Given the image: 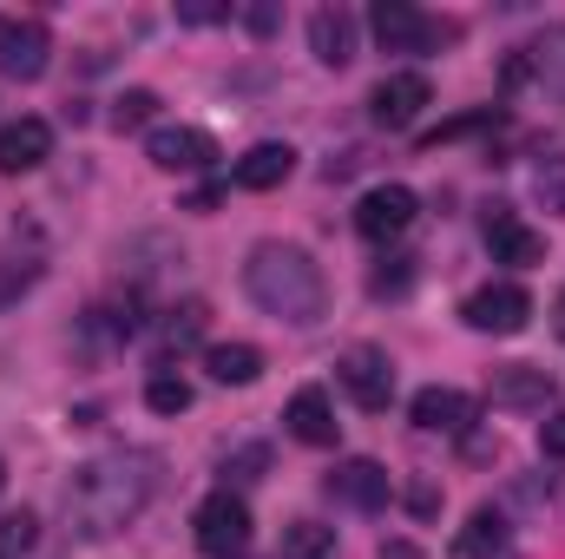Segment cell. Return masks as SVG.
Listing matches in <instances>:
<instances>
[{"mask_svg": "<svg viewBox=\"0 0 565 559\" xmlns=\"http://www.w3.org/2000/svg\"><path fill=\"white\" fill-rule=\"evenodd\" d=\"M289 171H296V151L277 145V139H264V145H250V151L231 165V184H237V191H277Z\"/></svg>", "mask_w": 565, "mask_h": 559, "instance_id": "obj_17", "label": "cell"}, {"mask_svg": "<svg viewBox=\"0 0 565 559\" xmlns=\"http://www.w3.org/2000/svg\"><path fill=\"white\" fill-rule=\"evenodd\" d=\"M33 540H40V520L33 514H7L0 520V553H26Z\"/></svg>", "mask_w": 565, "mask_h": 559, "instance_id": "obj_28", "label": "cell"}, {"mask_svg": "<svg viewBox=\"0 0 565 559\" xmlns=\"http://www.w3.org/2000/svg\"><path fill=\"white\" fill-rule=\"evenodd\" d=\"M540 447H546L553 461H565V409H559V415H546V428H540Z\"/></svg>", "mask_w": 565, "mask_h": 559, "instance_id": "obj_30", "label": "cell"}, {"mask_svg": "<svg viewBox=\"0 0 565 559\" xmlns=\"http://www.w3.org/2000/svg\"><path fill=\"white\" fill-rule=\"evenodd\" d=\"M415 191L408 184H375L362 204H355V231L369 238V244H388V238H402L408 224H415Z\"/></svg>", "mask_w": 565, "mask_h": 559, "instance_id": "obj_8", "label": "cell"}, {"mask_svg": "<svg viewBox=\"0 0 565 559\" xmlns=\"http://www.w3.org/2000/svg\"><path fill=\"white\" fill-rule=\"evenodd\" d=\"M0 487H7V467H0Z\"/></svg>", "mask_w": 565, "mask_h": 559, "instance_id": "obj_33", "label": "cell"}, {"mask_svg": "<svg viewBox=\"0 0 565 559\" xmlns=\"http://www.w3.org/2000/svg\"><path fill=\"white\" fill-rule=\"evenodd\" d=\"M158 494V454L151 447H113L73 467L66 481V520L79 540H113L139 520Z\"/></svg>", "mask_w": 565, "mask_h": 559, "instance_id": "obj_1", "label": "cell"}, {"mask_svg": "<svg viewBox=\"0 0 565 559\" xmlns=\"http://www.w3.org/2000/svg\"><path fill=\"white\" fill-rule=\"evenodd\" d=\"M244 289L264 316L277 323H296L309 329L322 309H329V283H322V264L302 251V244H282V238H264L250 257H244Z\"/></svg>", "mask_w": 565, "mask_h": 559, "instance_id": "obj_2", "label": "cell"}, {"mask_svg": "<svg viewBox=\"0 0 565 559\" xmlns=\"http://www.w3.org/2000/svg\"><path fill=\"white\" fill-rule=\"evenodd\" d=\"M369 27H375V40H382L388 53H422L434 40H454V33H460V27L427 20L422 7H408V0H382V7L369 13Z\"/></svg>", "mask_w": 565, "mask_h": 559, "instance_id": "obj_7", "label": "cell"}, {"mask_svg": "<svg viewBox=\"0 0 565 559\" xmlns=\"http://www.w3.org/2000/svg\"><path fill=\"white\" fill-rule=\"evenodd\" d=\"M553 329H559V342H565V289H559V303H553Z\"/></svg>", "mask_w": 565, "mask_h": 559, "instance_id": "obj_32", "label": "cell"}, {"mask_svg": "<svg viewBox=\"0 0 565 559\" xmlns=\"http://www.w3.org/2000/svg\"><path fill=\"white\" fill-rule=\"evenodd\" d=\"M282 559H335V527H322V520L282 527Z\"/></svg>", "mask_w": 565, "mask_h": 559, "instance_id": "obj_22", "label": "cell"}, {"mask_svg": "<svg viewBox=\"0 0 565 559\" xmlns=\"http://www.w3.org/2000/svg\"><path fill=\"white\" fill-rule=\"evenodd\" d=\"M145 158H151L158 171H211V165H217V139L198 133V126H158V133L145 139Z\"/></svg>", "mask_w": 565, "mask_h": 559, "instance_id": "obj_10", "label": "cell"}, {"mask_svg": "<svg viewBox=\"0 0 565 559\" xmlns=\"http://www.w3.org/2000/svg\"><path fill=\"white\" fill-rule=\"evenodd\" d=\"M553 369H540V362H500L493 376H487V402L493 409H546L553 402Z\"/></svg>", "mask_w": 565, "mask_h": 559, "instance_id": "obj_11", "label": "cell"}, {"mask_svg": "<svg viewBox=\"0 0 565 559\" xmlns=\"http://www.w3.org/2000/svg\"><path fill=\"white\" fill-rule=\"evenodd\" d=\"M0 559H7V553H0Z\"/></svg>", "mask_w": 565, "mask_h": 559, "instance_id": "obj_34", "label": "cell"}, {"mask_svg": "<svg viewBox=\"0 0 565 559\" xmlns=\"http://www.w3.org/2000/svg\"><path fill=\"white\" fill-rule=\"evenodd\" d=\"M53 66V33L46 20H0V80L33 86Z\"/></svg>", "mask_w": 565, "mask_h": 559, "instance_id": "obj_5", "label": "cell"}, {"mask_svg": "<svg viewBox=\"0 0 565 559\" xmlns=\"http://www.w3.org/2000/svg\"><path fill=\"white\" fill-rule=\"evenodd\" d=\"M460 316H467V329H480V336H520L526 316H533V296H526L520 283H480V289L460 303Z\"/></svg>", "mask_w": 565, "mask_h": 559, "instance_id": "obj_4", "label": "cell"}, {"mask_svg": "<svg viewBox=\"0 0 565 559\" xmlns=\"http://www.w3.org/2000/svg\"><path fill=\"white\" fill-rule=\"evenodd\" d=\"M53 151V126L46 119H7L0 126V171L20 178V171H40Z\"/></svg>", "mask_w": 565, "mask_h": 559, "instance_id": "obj_16", "label": "cell"}, {"mask_svg": "<svg viewBox=\"0 0 565 559\" xmlns=\"http://www.w3.org/2000/svg\"><path fill=\"white\" fill-rule=\"evenodd\" d=\"M191 527H198V547H204L211 559H231V553H244V547H250V507H244L231 487H224V494H211V500L198 507V520H191Z\"/></svg>", "mask_w": 565, "mask_h": 559, "instance_id": "obj_6", "label": "cell"}, {"mask_svg": "<svg viewBox=\"0 0 565 559\" xmlns=\"http://www.w3.org/2000/svg\"><path fill=\"white\" fill-rule=\"evenodd\" d=\"M151 113H158V93H145V86H132V93L119 99L113 126H119V133H132V126H145V119H151Z\"/></svg>", "mask_w": 565, "mask_h": 559, "instance_id": "obj_27", "label": "cell"}, {"mask_svg": "<svg viewBox=\"0 0 565 559\" xmlns=\"http://www.w3.org/2000/svg\"><path fill=\"white\" fill-rule=\"evenodd\" d=\"M282 428L302 441V447H335V402H329V389H296L289 395V409H282Z\"/></svg>", "mask_w": 565, "mask_h": 559, "instance_id": "obj_15", "label": "cell"}, {"mask_svg": "<svg viewBox=\"0 0 565 559\" xmlns=\"http://www.w3.org/2000/svg\"><path fill=\"white\" fill-rule=\"evenodd\" d=\"M329 494L335 500H349V507H362V514H375V507H388L395 500V481H388V467L382 461H342L335 474H329Z\"/></svg>", "mask_w": 565, "mask_h": 559, "instance_id": "obj_14", "label": "cell"}, {"mask_svg": "<svg viewBox=\"0 0 565 559\" xmlns=\"http://www.w3.org/2000/svg\"><path fill=\"white\" fill-rule=\"evenodd\" d=\"M487 251H493V264H513V271H533L540 257H546V238L533 231V224H520L513 211H487Z\"/></svg>", "mask_w": 565, "mask_h": 559, "instance_id": "obj_13", "label": "cell"}, {"mask_svg": "<svg viewBox=\"0 0 565 559\" xmlns=\"http://www.w3.org/2000/svg\"><path fill=\"white\" fill-rule=\"evenodd\" d=\"M427 99H434L427 73H388V80L369 93V113H375V126H388V133H408V126L427 113Z\"/></svg>", "mask_w": 565, "mask_h": 559, "instance_id": "obj_9", "label": "cell"}, {"mask_svg": "<svg viewBox=\"0 0 565 559\" xmlns=\"http://www.w3.org/2000/svg\"><path fill=\"white\" fill-rule=\"evenodd\" d=\"M415 428L422 434H467L473 421H480V402L467 395V389H447V382H427L422 395H415Z\"/></svg>", "mask_w": 565, "mask_h": 559, "instance_id": "obj_12", "label": "cell"}, {"mask_svg": "<svg viewBox=\"0 0 565 559\" xmlns=\"http://www.w3.org/2000/svg\"><path fill=\"white\" fill-rule=\"evenodd\" d=\"M204 323H211V309L191 296V303H178V309H164V323H158V349L164 356H184V349H198L204 342Z\"/></svg>", "mask_w": 565, "mask_h": 559, "instance_id": "obj_21", "label": "cell"}, {"mask_svg": "<svg viewBox=\"0 0 565 559\" xmlns=\"http://www.w3.org/2000/svg\"><path fill=\"white\" fill-rule=\"evenodd\" d=\"M335 382H342V389H349V402H355V409H369V415H382V409L395 402V362H388V349H375V342L342 349Z\"/></svg>", "mask_w": 565, "mask_h": 559, "instance_id": "obj_3", "label": "cell"}, {"mask_svg": "<svg viewBox=\"0 0 565 559\" xmlns=\"http://www.w3.org/2000/svg\"><path fill=\"white\" fill-rule=\"evenodd\" d=\"M33 283H40V257H0V309L20 303Z\"/></svg>", "mask_w": 565, "mask_h": 559, "instance_id": "obj_25", "label": "cell"}, {"mask_svg": "<svg viewBox=\"0 0 565 559\" xmlns=\"http://www.w3.org/2000/svg\"><path fill=\"white\" fill-rule=\"evenodd\" d=\"M204 369H211V382H224V389H250V382L264 376V349H257V342H211V349H204Z\"/></svg>", "mask_w": 565, "mask_h": 559, "instance_id": "obj_19", "label": "cell"}, {"mask_svg": "<svg viewBox=\"0 0 565 559\" xmlns=\"http://www.w3.org/2000/svg\"><path fill=\"white\" fill-rule=\"evenodd\" d=\"M309 46L322 66H349L355 60V13L349 7H316L309 13Z\"/></svg>", "mask_w": 565, "mask_h": 559, "instance_id": "obj_18", "label": "cell"}, {"mask_svg": "<svg viewBox=\"0 0 565 559\" xmlns=\"http://www.w3.org/2000/svg\"><path fill=\"white\" fill-rule=\"evenodd\" d=\"M533 198H540L553 218H565V158H559V151L533 165Z\"/></svg>", "mask_w": 565, "mask_h": 559, "instance_id": "obj_24", "label": "cell"}, {"mask_svg": "<svg viewBox=\"0 0 565 559\" xmlns=\"http://www.w3.org/2000/svg\"><path fill=\"white\" fill-rule=\"evenodd\" d=\"M408 507H415V514H434V507H440V494H434L427 481H415V487H408Z\"/></svg>", "mask_w": 565, "mask_h": 559, "instance_id": "obj_31", "label": "cell"}, {"mask_svg": "<svg viewBox=\"0 0 565 559\" xmlns=\"http://www.w3.org/2000/svg\"><path fill=\"white\" fill-rule=\"evenodd\" d=\"M264 467H270V447H257V441H250V447H231V454H224V481H257Z\"/></svg>", "mask_w": 565, "mask_h": 559, "instance_id": "obj_26", "label": "cell"}, {"mask_svg": "<svg viewBox=\"0 0 565 559\" xmlns=\"http://www.w3.org/2000/svg\"><path fill=\"white\" fill-rule=\"evenodd\" d=\"M454 553H460V559L507 553V514H500V507H473V520L454 534Z\"/></svg>", "mask_w": 565, "mask_h": 559, "instance_id": "obj_20", "label": "cell"}, {"mask_svg": "<svg viewBox=\"0 0 565 559\" xmlns=\"http://www.w3.org/2000/svg\"><path fill=\"white\" fill-rule=\"evenodd\" d=\"M178 20H184V27H211V20H231V7H224V0H184Z\"/></svg>", "mask_w": 565, "mask_h": 559, "instance_id": "obj_29", "label": "cell"}, {"mask_svg": "<svg viewBox=\"0 0 565 559\" xmlns=\"http://www.w3.org/2000/svg\"><path fill=\"white\" fill-rule=\"evenodd\" d=\"M145 409H151V415H184V409H191V382L171 376V369H158V376L145 382Z\"/></svg>", "mask_w": 565, "mask_h": 559, "instance_id": "obj_23", "label": "cell"}]
</instances>
